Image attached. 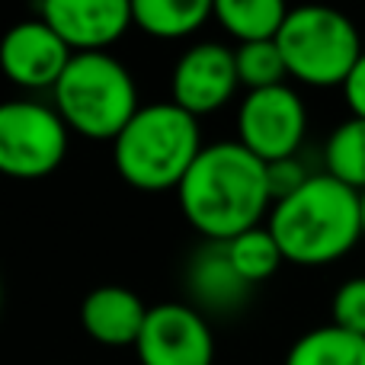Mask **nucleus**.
Here are the masks:
<instances>
[{"instance_id": "1", "label": "nucleus", "mask_w": 365, "mask_h": 365, "mask_svg": "<svg viewBox=\"0 0 365 365\" xmlns=\"http://www.w3.org/2000/svg\"><path fill=\"white\" fill-rule=\"evenodd\" d=\"M177 192L186 221L205 240H231L250 231L272 205L266 164L240 141L202 148Z\"/></svg>"}, {"instance_id": "2", "label": "nucleus", "mask_w": 365, "mask_h": 365, "mask_svg": "<svg viewBox=\"0 0 365 365\" xmlns=\"http://www.w3.org/2000/svg\"><path fill=\"white\" fill-rule=\"evenodd\" d=\"M269 231L289 263L327 266L362 237L359 192L330 173H314L295 195L272 205Z\"/></svg>"}, {"instance_id": "3", "label": "nucleus", "mask_w": 365, "mask_h": 365, "mask_svg": "<svg viewBox=\"0 0 365 365\" xmlns=\"http://www.w3.org/2000/svg\"><path fill=\"white\" fill-rule=\"evenodd\" d=\"M199 119L177 103L141 106L113 141L115 173L135 189L164 192L180 189L189 167L202 154Z\"/></svg>"}, {"instance_id": "4", "label": "nucleus", "mask_w": 365, "mask_h": 365, "mask_svg": "<svg viewBox=\"0 0 365 365\" xmlns=\"http://www.w3.org/2000/svg\"><path fill=\"white\" fill-rule=\"evenodd\" d=\"M51 93L68 128L93 141H115L141 109L132 71L109 51H74Z\"/></svg>"}, {"instance_id": "5", "label": "nucleus", "mask_w": 365, "mask_h": 365, "mask_svg": "<svg viewBox=\"0 0 365 365\" xmlns=\"http://www.w3.org/2000/svg\"><path fill=\"white\" fill-rule=\"evenodd\" d=\"M276 42L289 77L308 87H343L365 51L356 23L327 4L295 6L279 29Z\"/></svg>"}, {"instance_id": "6", "label": "nucleus", "mask_w": 365, "mask_h": 365, "mask_svg": "<svg viewBox=\"0 0 365 365\" xmlns=\"http://www.w3.org/2000/svg\"><path fill=\"white\" fill-rule=\"evenodd\" d=\"M68 122L55 106L10 100L0 106V170L13 180H42L68 154Z\"/></svg>"}, {"instance_id": "7", "label": "nucleus", "mask_w": 365, "mask_h": 365, "mask_svg": "<svg viewBox=\"0 0 365 365\" xmlns=\"http://www.w3.org/2000/svg\"><path fill=\"white\" fill-rule=\"evenodd\" d=\"M304 132H308V109L289 83L250 90L237 109V141L263 164L295 158Z\"/></svg>"}, {"instance_id": "8", "label": "nucleus", "mask_w": 365, "mask_h": 365, "mask_svg": "<svg viewBox=\"0 0 365 365\" xmlns=\"http://www.w3.org/2000/svg\"><path fill=\"white\" fill-rule=\"evenodd\" d=\"M135 353L141 365H212L215 336L199 308L164 302L148 311Z\"/></svg>"}, {"instance_id": "9", "label": "nucleus", "mask_w": 365, "mask_h": 365, "mask_svg": "<svg viewBox=\"0 0 365 365\" xmlns=\"http://www.w3.org/2000/svg\"><path fill=\"white\" fill-rule=\"evenodd\" d=\"M240 77L234 51L221 42H199L180 55L170 74V96L186 113L208 115L234 96Z\"/></svg>"}, {"instance_id": "10", "label": "nucleus", "mask_w": 365, "mask_h": 365, "mask_svg": "<svg viewBox=\"0 0 365 365\" xmlns=\"http://www.w3.org/2000/svg\"><path fill=\"white\" fill-rule=\"evenodd\" d=\"M74 48L51 29L45 19H23L4 36L0 64L13 83L26 90H45L61 81Z\"/></svg>"}, {"instance_id": "11", "label": "nucleus", "mask_w": 365, "mask_h": 365, "mask_svg": "<svg viewBox=\"0 0 365 365\" xmlns=\"http://www.w3.org/2000/svg\"><path fill=\"white\" fill-rule=\"evenodd\" d=\"M38 19L74 51H106L135 26L132 0H38Z\"/></svg>"}, {"instance_id": "12", "label": "nucleus", "mask_w": 365, "mask_h": 365, "mask_svg": "<svg viewBox=\"0 0 365 365\" xmlns=\"http://www.w3.org/2000/svg\"><path fill=\"white\" fill-rule=\"evenodd\" d=\"M186 289L192 308L202 314H234L247 302L253 285L244 282L231 263L227 240H205L186 266Z\"/></svg>"}, {"instance_id": "13", "label": "nucleus", "mask_w": 365, "mask_h": 365, "mask_svg": "<svg viewBox=\"0 0 365 365\" xmlns=\"http://www.w3.org/2000/svg\"><path fill=\"white\" fill-rule=\"evenodd\" d=\"M145 302L135 295L132 289L122 285H100L93 289L81 304V324L87 330V336L100 346H135L145 330L148 321Z\"/></svg>"}, {"instance_id": "14", "label": "nucleus", "mask_w": 365, "mask_h": 365, "mask_svg": "<svg viewBox=\"0 0 365 365\" xmlns=\"http://www.w3.org/2000/svg\"><path fill=\"white\" fill-rule=\"evenodd\" d=\"M215 16V0H132V19L154 38L192 36Z\"/></svg>"}, {"instance_id": "15", "label": "nucleus", "mask_w": 365, "mask_h": 365, "mask_svg": "<svg viewBox=\"0 0 365 365\" xmlns=\"http://www.w3.org/2000/svg\"><path fill=\"white\" fill-rule=\"evenodd\" d=\"M289 13V0H215V19L237 42L276 38Z\"/></svg>"}, {"instance_id": "16", "label": "nucleus", "mask_w": 365, "mask_h": 365, "mask_svg": "<svg viewBox=\"0 0 365 365\" xmlns=\"http://www.w3.org/2000/svg\"><path fill=\"white\" fill-rule=\"evenodd\" d=\"M285 365H365V336L327 324L292 343Z\"/></svg>"}, {"instance_id": "17", "label": "nucleus", "mask_w": 365, "mask_h": 365, "mask_svg": "<svg viewBox=\"0 0 365 365\" xmlns=\"http://www.w3.org/2000/svg\"><path fill=\"white\" fill-rule=\"evenodd\" d=\"M324 164L330 177L346 182L356 192H365V119L349 115L334 128L324 148Z\"/></svg>"}, {"instance_id": "18", "label": "nucleus", "mask_w": 365, "mask_h": 365, "mask_svg": "<svg viewBox=\"0 0 365 365\" xmlns=\"http://www.w3.org/2000/svg\"><path fill=\"white\" fill-rule=\"evenodd\" d=\"M227 253H231L234 269L244 276L247 285H259L266 279H272L282 266V247H279L276 234L266 227H250V231L237 234V237L227 240Z\"/></svg>"}, {"instance_id": "19", "label": "nucleus", "mask_w": 365, "mask_h": 365, "mask_svg": "<svg viewBox=\"0 0 365 365\" xmlns=\"http://www.w3.org/2000/svg\"><path fill=\"white\" fill-rule=\"evenodd\" d=\"M234 61H237V77L247 90H266L279 87L289 77L285 58L279 51L276 38H259V42H240L234 48Z\"/></svg>"}, {"instance_id": "20", "label": "nucleus", "mask_w": 365, "mask_h": 365, "mask_svg": "<svg viewBox=\"0 0 365 365\" xmlns=\"http://www.w3.org/2000/svg\"><path fill=\"white\" fill-rule=\"evenodd\" d=\"M330 314H334L336 327L365 336V276L346 279V282L334 292Z\"/></svg>"}, {"instance_id": "21", "label": "nucleus", "mask_w": 365, "mask_h": 365, "mask_svg": "<svg viewBox=\"0 0 365 365\" xmlns=\"http://www.w3.org/2000/svg\"><path fill=\"white\" fill-rule=\"evenodd\" d=\"M314 173H308V167L295 158H285V160H272V164H266V180H269V195H272V205L282 199H289V195H295L298 189L304 186Z\"/></svg>"}, {"instance_id": "22", "label": "nucleus", "mask_w": 365, "mask_h": 365, "mask_svg": "<svg viewBox=\"0 0 365 365\" xmlns=\"http://www.w3.org/2000/svg\"><path fill=\"white\" fill-rule=\"evenodd\" d=\"M343 96H346L349 113L365 119V51H362L359 61H356V68L349 71L346 83H343Z\"/></svg>"}, {"instance_id": "23", "label": "nucleus", "mask_w": 365, "mask_h": 365, "mask_svg": "<svg viewBox=\"0 0 365 365\" xmlns=\"http://www.w3.org/2000/svg\"><path fill=\"white\" fill-rule=\"evenodd\" d=\"M359 202H362V237H365V192H359Z\"/></svg>"}]
</instances>
